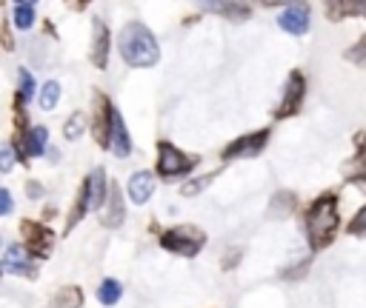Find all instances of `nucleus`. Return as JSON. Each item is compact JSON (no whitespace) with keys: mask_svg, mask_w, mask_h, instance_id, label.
<instances>
[{"mask_svg":"<svg viewBox=\"0 0 366 308\" xmlns=\"http://www.w3.org/2000/svg\"><path fill=\"white\" fill-rule=\"evenodd\" d=\"M197 163V157L180 151L177 145L160 140L157 143V171L163 180H174V177H183L186 171H192V165Z\"/></svg>","mask_w":366,"mask_h":308,"instance_id":"7ed1b4c3","label":"nucleus"},{"mask_svg":"<svg viewBox=\"0 0 366 308\" xmlns=\"http://www.w3.org/2000/svg\"><path fill=\"white\" fill-rule=\"evenodd\" d=\"M9 211H11V194L6 188H0V217L9 214Z\"/></svg>","mask_w":366,"mask_h":308,"instance_id":"a878e982","label":"nucleus"},{"mask_svg":"<svg viewBox=\"0 0 366 308\" xmlns=\"http://www.w3.org/2000/svg\"><path fill=\"white\" fill-rule=\"evenodd\" d=\"M257 6H266V9H272V6H289V3H297V0H254Z\"/></svg>","mask_w":366,"mask_h":308,"instance_id":"bb28decb","label":"nucleus"},{"mask_svg":"<svg viewBox=\"0 0 366 308\" xmlns=\"http://www.w3.org/2000/svg\"><path fill=\"white\" fill-rule=\"evenodd\" d=\"M277 23H280V29L289 31V34H303V31L309 29V6H303L300 0H297V3H289V6L280 11Z\"/></svg>","mask_w":366,"mask_h":308,"instance_id":"1a4fd4ad","label":"nucleus"},{"mask_svg":"<svg viewBox=\"0 0 366 308\" xmlns=\"http://www.w3.org/2000/svg\"><path fill=\"white\" fill-rule=\"evenodd\" d=\"M117 48H120L123 63L132 66V68H149V66H154L160 60V46H157L154 34L143 23H137V20L126 23L120 29Z\"/></svg>","mask_w":366,"mask_h":308,"instance_id":"f257e3e1","label":"nucleus"},{"mask_svg":"<svg viewBox=\"0 0 366 308\" xmlns=\"http://www.w3.org/2000/svg\"><path fill=\"white\" fill-rule=\"evenodd\" d=\"M346 60H352V63H357V66H366V34H363L355 46H349Z\"/></svg>","mask_w":366,"mask_h":308,"instance_id":"412c9836","label":"nucleus"},{"mask_svg":"<svg viewBox=\"0 0 366 308\" xmlns=\"http://www.w3.org/2000/svg\"><path fill=\"white\" fill-rule=\"evenodd\" d=\"M109 148L117 154V157H129L132 154V137H129V128L123 123V117L117 114V108L112 111V128H109Z\"/></svg>","mask_w":366,"mask_h":308,"instance_id":"f8f14e48","label":"nucleus"},{"mask_svg":"<svg viewBox=\"0 0 366 308\" xmlns=\"http://www.w3.org/2000/svg\"><path fill=\"white\" fill-rule=\"evenodd\" d=\"M103 202H106V171L94 168L83 183V191H80V200H77V214L83 217V211H94Z\"/></svg>","mask_w":366,"mask_h":308,"instance_id":"423d86ee","label":"nucleus"},{"mask_svg":"<svg viewBox=\"0 0 366 308\" xmlns=\"http://www.w3.org/2000/svg\"><path fill=\"white\" fill-rule=\"evenodd\" d=\"M349 231L352 234H366V208L352 220V225H349Z\"/></svg>","mask_w":366,"mask_h":308,"instance_id":"393cba45","label":"nucleus"},{"mask_svg":"<svg viewBox=\"0 0 366 308\" xmlns=\"http://www.w3.org/2000/svg\"><path fill=\"white\" fill-rule=\"evenodd\" d=\"M83 131H86V117H83L80 111H74V114L66 120V125H63V137H66V140H77Z\"/></svg>","mask_w":366,"mask_h":308,"instance_id":"6ab92c4d","label":"nucleus"},{"mask_svg":"<svg viewBox=\"0 0 366 308\" xmlns=\"http://www.w3.org/2000/svg\"><path fill=\"white\" fill-rule=\"evenodd\" d=\"M57 100H60V83H57V80H49V83L40 88L37 106H40L43 111H51V108L57 106Z\"/></svg>","mask_w":366,"mask_h":308,"instance_id":"dca6fc26","label":"nucleus"},{"mask_svg":"<svg viewBox=\"0 0 366 308\" xmlns=\"http://www.w3.org/2000/svg\"><path fill=\"white\" fill-rule=\"evenodd\" d=\"M103 220H106L109 225H117V222H120V191H117V188H114L112 197H109V214H106Z\"/></svg>","mask_w":366,"mask_h":308,"instance_id":"4be33fe9","label":"nucleus"},{"mask_svg":"<svg viewBox=\"0 0 366 308\" xmlns=\"http://www.w3.org/2000/svg\"><path fill=\"white\" fill-rule=\"evenodd\" d=\"M89 54H92V63L97 68H106V63H109V29L100 17L92 20V51Z\"/></svg>","mask_w":366,"mask_h":308,"instance_id":"9b49d317","label":"nucleus"},{"mask_svg":"<svg viewBox=\"0 0 366 308\" xmlns=\"http://www.w3.org/2000/svg\"><path fill=\"white\" fill-rule=\"evenodd\" d=\"M335 225H337V211H335V197L332 194H323L312 202L309 214H306V231H309V242L315 248H323L332 234H335Z\"/></svg>","mask_w":366,"mask_h":308,"instance_id":"f03ea898","label":"nucleus"},{"mask_svg":"<svg viewBox=\"0 0 366 308\" xmlns=\"http://www.w3.org/2000/svg\"><path fill=\"white\" fill-rule=\"evenodd\" d=\"M17 163V154H14V145H0V174H9Z\"/></svg>","mask_w":366,"mask_h":308,"instance_id":"5701e85b","label":"nucleus"},{"mask_svg":"<svg viewBox=\"0 0 366 308\" xmlns=\"http://www.w3.org/2000/svg\"><path fill=\"white\" fill-rule=\"evenodd\" d=\"M3 271H6V268H3V265H0V274H3Z\"/></svg>","mask_w":366,"mask_h":308,"instance_id":"7c9ffc66","label":"nucleus"},{"mask_svg":"<svg viewBox=\"0 0 366 308\" xmlns=\"http://www.w3.org/2000/svg\"><path fill=\"white\" fill-rule=\"evenodd\" d=\"M160 242H163L166 251H172V254H177V257H194V254L203 248L206 237H203V231H197V228L180 225V228L166 231Z\"/></svg>","mask_w":366,"mask_h":308,"instance_id":"20e7f679","label":"nucleus"},{"mask_svg":"<svg viewBox=\"0 0 366 308\" xmlns=\"http://www.w3.org/2000/svg\"><path fill=\"white\" fill-rule=\"evenodd\" d=\"M14 3H23V6H34L37 0H14Z\"/></svg>","mask_w":366,"mask_h":308,"instance_id":"c756f323","label":"nucleus"},{"mask_svg":"<svg viewBox=\"0 0 366 308\" xmlns=\"http://www.w3.org/2000/svg\"><path fill=\"white\" fill-rule=\"evenodd\" d=\"M120 282L117 279H103V285L97 288V299L103 302V305H114L117 299H120Z\"/></svg>","mask_w":366,"mask_h":308,"instance_id":"a211bd4d","label":"nucleus"},{"mask_svg":"<svg viewBox=\"0 0 366 308\" xmlns=\"http://www.w3.org/2000/svg\"><path fill=\"white\" fill-rule=\"evenodd\" d=\"M26 194H29L31 200H34V197H40V194H43V188H40V183H29V191H26Z\"/></svg>","mask_w":366,"mask_h":308,"instance_id":"c85d7f7f","label":"nucleus"},{"mask_svg":"<svg viewBox=\"0 0 366 308\" xmlns=\"http://www.w3.org/2000/svg\"><path fill=\"white\" fill-rule=\"evenodd\" d=\"M212 177H214V174H203V177H197V180H189V183H186L180 191H183L186 197H192V194H200V191H203V185H209V183H212Z\"/></svg>","mask_w":366,"mask_h":308,"instance_id":"b1692460","label":"nucleus"},{"mask_svg":"<svg viewBox=\"0 0 366 308\" xmlns=\"http://www.w3.org/2000/svg\"><path fill=\"white\" fill-rule=\"evenodd\" d=\"M266 140H269V128H263V131H252V134H243V137L232 140V143L223 148V160L257 157V154L266 148Z\"/></svg>","mask_w":366,"mask_h":308,"instance_id":"0eeeda50","label":"nucleus"},{"mask_svg":"<svg viewBox=\"0 0 366 308\" xmlns=\"http://www.w3.org/2000/svg\"><path fill=\"white\" fill-rule=\"evenodd\" d=\"M152 194H154V177L149 171L132 174V180H129V197H132V202H146Z\"/></svg>","mask_w":366,"mask_h":308,"instance_id":"ddd939ff","label":"nucleus"},{"mask_svg":"<svg viewBox=\"0 0 366 308\" xmlns=\"http://www.w3.org/2000/svg\"><path fill=\"white\" fill-rule=\"evenodd\" d=\"M11 20H14V26H17L20 31H29V29L34 26V6H23V3H17L14 11H11Z\"/></svg>","mask_w":366,"mask_h":308,"instance_id":"f3484780","label":"nucleus"},{"mask_svg":"<svg viewBox=\"0 0 366 308\" xmlns=\"http://www.w3.org/2000/svg\"><path fill=\"white\" fill-rule=\"evenodd\" d=\"M83 302V294L77 288H63L57 297H54V305L51 308H77Z\"/></svg>","mask_w":366,"mask_h":308,"instance_id":"aec40b11","label":"nucleus"},{"mask_svg":"<svg viewBox=\"0 0 366 308\" xmlns=\"http://www.w3.org/2000/svg\"><path fill=\"white\" fill-rule=\"evenodd\" d=\"M46 143H49V131L46 125H34L26 131V154L29 157H40L46 151Z\"/></svg>","mask_w":366,"mask_h":308,"instance_id":"4468645a","label":"nucleus"},{"mask_svg":"<svg viewBox=\"0 0 366 308\" xmlns=\"http://www.w3.org/2000/svg\"><path fill=\"white\" fill-rule=\"evenodd\" d=\"M34 97V74L29 68H17V103H29Z\"/></svg>","mask_w":366,"mask_h":308,"instance_id":"2eb2a0df","label":"nucleus"},{"mask_svg":"<svg viewBox=\"0 0 366 308\" xmlns=\"http://www.w3.org/2000/svg\"><path fill=\"white\" fill-rule=\"evenodd\" d=\"M303 97H306V77H303V71L295 68V71H289V77H286L283 97H280V106L274 108V117L283 120V117L297 114L300 106H303Z\"/></svg>","mask_w":366,"mask_h":308,"instance_id":"39448f33","label":"nucleus"},{"mask_svg":"<svg viewBox=\"0 0 366 308\" xmlns=\"http://www.w3.org/2000/svg\"><path fill=\"white\" fill-rule=\"evenodd\" d=\"M63 3H66V6L71 9V11H80V9H86V6L92 3V0H63Z\"/></svg>","mask_w":366,"mask_h":308,"instance_id":"cd10ccee","label":"nucleus"},{"mask_svg":"<svg viewBox=\"0 0 366 308\" xmlns=\"http://www.w3.org/2000/svg\"><path fill=\"white\" fill-rule=\"evenodd\" d=\"M203 11H209V14H220V17H226V20H246L249 14H252V9L243 3V0H194Z\"/></svg>","mask_w":366,"mask_h":308,"instance_id":"6e6552de","label":"nucleus"},{"mask_svg":"<svg viewBox=\"0 0 366 308\" xmlns=\"http://www.w3.org/2000/svg\"><path fill=\"white\" fill-rule=\"evenodd\" d=\"M112 111H114L112 100H109L106 94H100V91H97V97H94V140H97L100 145H109Z\"/></svg>","mask_w":366,"mask_h":308,"instance_id":"9d476101","label":"nucleus"}]
</instances>
